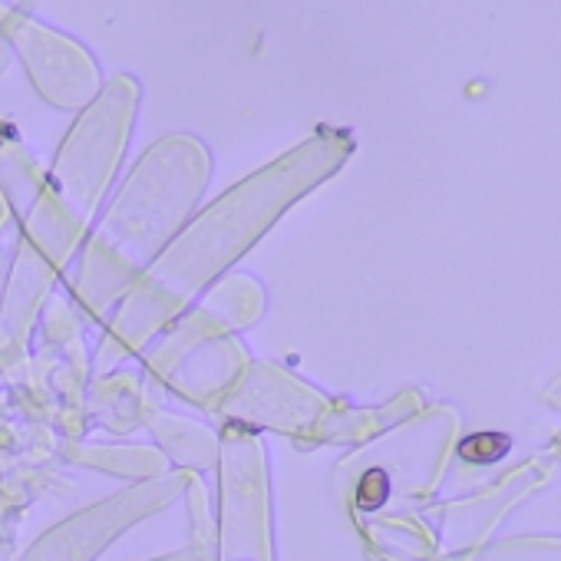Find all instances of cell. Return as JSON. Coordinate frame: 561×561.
Listing matches in <instances>:
<instances>
[{
	"instance_id": "obj_1",
	"label": "cell",
	"mask_w": 561,
	"mask_h": 561,
	"mask_svg": "<svg viewBox=\"0 0 561 561\" xmlns=\"http://www.w3.org/2000/svg\"><path fill=\"white\" fill-rule=\"evenodd\" d=\"M509 436L502 433H476L469 436L466 443L459 446V453L466 462H476V466H489V462L502 459L505 453H509Z\"/></svg>"
},
{
	"instance_id": "obj_2",
	"label": "cell",
	"mask_w": 561,
	"mask_h": 561,
	"mask_svg": "<svg viewBox=\"0 0 561 561\" xmlns=\"http://www.w3.org/2000/svg\"><path fill=\"white\" fill-rule=\"evenodd\" d=\"M387 492H390L387 476H383L380 469L367 472V476H363V482H360V492H357L360 509H377V505L387 499Z\"/></svg>"
}]
</instances>
